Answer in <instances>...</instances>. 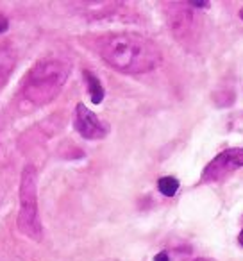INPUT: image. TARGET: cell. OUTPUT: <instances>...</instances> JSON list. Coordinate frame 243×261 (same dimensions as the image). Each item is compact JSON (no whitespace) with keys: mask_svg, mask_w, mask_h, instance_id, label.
I'll use <instances>...</instances> for the list:
<instances>
[{"mask_svg":"<svg viewBox=\"0 0 243 261\" xmlns=\"http://www.w3.org/2000/svg\"><path fill=\"white\" fill-rule=\"evenodd\" d=\"M239 18H241V20H243V8H241V9H239Z\"/></svg>","mask_w":243,"mask_h":261,"instance_id":"15","label":"cell"},{"mask_svg":"<svg viewBox=\"0 0 243 261\" xmlns=\"http://www.w3.org/2000/svg\"><path fill=\"white\" fill-rule=\"evenodd\" d=\"M154 261H170V257H168L167 252H159L156 257H154Z\"/></svg>","mask_w":243,"mask_h":261,"instance_id":"12","label":"cell"},{"mask_svg":"<svg viewBox=\"0 0 243 261\" xmlns=\"http://www.w3.org/2000/svg\"><path fill=\"white\" fill-rule=\"evenodd\" d=\"M84 79H86L88 84V93L91 97V102L93 104H100L104 100V88H102V83L95 73H91L90 70H84Z\"/></svg>","mask_w":243,"mask_h":261,"instance_id":"8","label":"cell"},{"mask_svg":"<svg viewBox=\"0 0 243 261\" xmlns=\"http://www.w3.org/2000/svg\"><path fill=\"white\" fill-rule=\"evenodd\" d=\"M70 70H72L70 63L63 59L47 58L38 61L23 77V98L36 108L50 104L61 93L63 86L70 77Z\"/></svg>","mask_w":243,"mask_h":261,"instance_id":"2","label":"cell"},{"mask_svg":"<svg viewBox=\"0 0 243 261\" xmlns=\"http://www.w3.org/2000/svg\"><path fill=\"white\" fill-rule=\"evenodd\" d=\"M238 242L243 245V229H241V232H239V236H238Z\"/></svg>","mask_w":243,"mask_h":261,"instance_id":"14","label":"cell"},{"mask_svg":"<svg viewBox=\"0 0 243 261\" xmlns=\"http://www.w3.org/2000/svg\"><path fill=\"white\" fill-rule=\"evenodd\" d=\"M9 29V22H8V18H6L2 13H0V34H4L6 31Z\"/></svg>","mask_w":243,"mask_h":261,"instance_id":"10","label":"cell"},{"mask_svg":"<svg viewBox=\"0 0 243 261\" xmlns=\"http://www.w3.org/2000/svg\"><path fill=\"white\" fill-rule=\"evenodd\" d=\"M238 168H243V149H227L220 152L202 172V182H218L236 172Z\"/></svg>","mask_w":243,"mask_h":261,"instance_id":"4","label":"cell"},{"mask_svg":"<svg viewBox=\"0 0 243 261\" xmlns=\"http://www.w3.org/2000/svg\"><path fill=\"white\" fill-rule=\"evenodd\" d=\"M193 261H214V259H211V257H197V259H193Z\"/></svg>","mask_w":243,"mask_h":261,"instance_id":"13","label":"cell"},{"mask_svg":"<svg viewBox=\"0 0 243 261\" xmlns=\"http://www.w3.org/2000/svg\"><path fill=\"white\" fill-rule=\"evenodd\" d=\"M168 25L179 41H188L197 27L195 13L188 4H168Z\"/></svg>","mask_w":243,"mask_h":261,"instance_id":"5","label":"cell"},{"mask_svg":"<svg viewBox=\"0 0 243 261\" xmlns=\"http://www.w3.org/2000/svg\"><path fill=\"white\" fill-rule=\"evenodd\" d=\"M18 231L34 242L43 240V225L38 211V174L33 165H27L20 179V207H18Z\"/></svg>","mask_w":243,"mask_h":261,"instance_id":"3","label":"cell"},{"mask_svg":"<svg viewBox=\"0 0 243 261\" xmlns=\"http://www.w3.org/2000/svg\"><path fill=\"white\" fill-rule=\"evenodd\" d=\"M190 8H202V9H206V8H209V2H190Z\"/></svg>","mask_w":243,"mask_h":261,"instance_id":"11","label":"cell"},{"mask_svg":"<svg viewBox=\"0 0 243 261\" xmlns=\"http://www.w3.org/2000/svg\"><path fill=\"white\" fill-rule=\"evenodd\" d=\"M16 66V52L11 45H0V88L11 77Z\"/></svg>","mask_w":243,"mask_h":261,"instance_id":"7","label":"cell"},{"mask_svg":"<svg viewBox=\"0 0 243 261\" xmlns=\"http://www.w3.org/2000/svg\"><path fill=\"white\" fill-rule=\"evenodd\" d=\"M73 127L83 138L86 140H102L107 135V127L102 123V120L93 111L86 108L84 104L75 106V118Z\"/></svg>","mask_w":243,"mask_h":261,"instance_id":"6","label":"cell"},{"mask_svg":"<svg viewBox=\"0 0 243 261\" xmlns=\"http://www.w3.org/2000/svg\"><path fill=\"white\" fill-rule=\"evenodd\" d=\"M157 188L165 197H174L179 190V181L175 177H161L157 181Z\"/></svg>","mask_w":243,"mask_h":261,"instance_id":"9","label":"cell"},{"mask_svg":"<svg viewBox=\"0 0 243 261\" xmlns=\"http://www.w3.org/2000/svg\"><path fill=\"white\" fill-rule=\"evenodd\" d=\"M100 58L122 73H149L159 68L163 54L152 40L136 33H111L97 38Z\"/></svg>","mask_w":243,"mask_h":261,"instance_id":"1","label":"cell"}]
</instances>
